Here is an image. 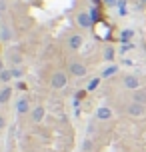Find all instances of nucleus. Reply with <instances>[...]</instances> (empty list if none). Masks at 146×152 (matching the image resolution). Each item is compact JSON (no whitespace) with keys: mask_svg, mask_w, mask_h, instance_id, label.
<instances>
[{"mask_svg":"<svg viewBox=\"0 0 146 152\" xmlns=\"http://www.w3.org/2000/svg\"><path fill=\"white\" fill-rule=\"evenodd\" d=\"M104 4H106V6H110V8H114V6H118V4H120V0H104Z\"/></svg>","mask_w":146,"mask_h":152,"instance_id":"22","label":"nucleus"},{"mask_svg":"<svg viewBox=\"0 0 146 152\" xmlns=\"http://www.w3.org/2000/svg\"><path fill=\"white\" fill-rule=\"evenodd\" d=\"M134 48H136V46H134V42H122V44H120V52L126 54V52H132Z\"/></svg>","mask_w":146,"mask_h":152,"instance_id":"19","label":"nucleus"},{"mask_svg":"<svg viewBox=\"0 0 146 152\" xmlns=\"http://www.w3.org/2000/svg\"><path fill=\"white\" fill-rule=\"evenodd\" d=\"M96 118H98V120H110V118H112V110L108 106H100L98 110H96Z\"/></svg>","mask_w":146,"mask_h":152,"instance_id":"14","label":"nucleus"},{"mask_svg":"<svg viewBox=\"0 0 146 152\" xmlns=\"http://www.w3.org/2000/svg\"><path fill=\"white\" fill-rule=\"evenodd\" d=\"M8 126V118H6V114L4 112H0V132Z\"/></svg>","mask_w":146,"mask_h":152,"instance_id":"21","label":"nucleus"},{"mask_svg":"<svg viewBox=\"0 0 146 152\" xmlns=\"http://www.w3.org/2000/svg\"><path fill=\"white\" fill-rule=\"evenodd\" d=\"M6 68V60H4V56H0V72Z\"/></svg>","mask_w":146,"mask_h":152,"instance_id":"24","label":"nucleus"},{"mask_svg":"<svg viewBox=\"0 0 146 152\" xmlns=\"http://www.w3.org/2000/svg\"><path fill=\"white\" fill-rule=\"evenodd\" d=\"M94 150V142L90 140V136L84 138V142H82V152H92Z\"/></svg>","mask_w":146,"mask_h":152,"instance_id":"18","label":"nucleus"},{"mask_svg":"<svg viewBox=\"0 0 146 152\" xmlns=\"http://www.w3.org/2000/svg\"><path fill=\"white\" fill-rule=\"evenodd\" d=\"M68 74L72 78H84L88 74V66L86 62H82L80 58H70L68 60Z\"/></svg>","mask_w":146,"mask_h":152,"instance_id":"2","label":"nucleus"},{"mask_svg":"<svg viewBox=\"0 0 146 152\" xmlns=\"http://www.w3.org/2000/svg\"><path fill=\"white\" fill-rule=\"evenodd\" d=\"M120 82H122L124 88H128V90H138V88H142V80H140V76L136 74H124L120 76Z\"/></svg>","mask_w":146,"mask_h":152,"instance_id":"5","label":"nucleus"},{"mask_svg":"<svg viewBox=\"0 0 146 152\" xmlns=\"http://www.w3.org/2000/svg\"><path fill=\"white\" fill-rule=\"evenodd\" d=\"M118 72H120V68H118L116 64H110V66H106V68H104L102 78H112V76H118Z\"/></svg>","mask_w":146,"mask_h":152,"instance_id":"15","label":"nucleus"},{"mask_svg":"<svg viewBox=\"0 0 146 152\" xmlns=\"http://www.w3.org/2000/svg\"><path fill=\"white\" fill-rule=\"evenodd\" d=\"M100 82H102V78H92L90 82H88V86H86V92H92V90H96L100 86Z\"/></svg>","mask_w":146,"mask_h":152,"instance_id":"17","label":"nucleus"},{"mask_svg":"<svg viewBox=\"0 0 146 152\" xmlns=\"http://www.w3.org/2000/svg\"><path fill=\"white\" fill-rule=\"evenodd\" d=\"M4 60H6V66H10V68L20 66V64H22V52H20L16 46H12V48H8V52H6V56H4Z\"/></svg>","mask_w":146,"mask_h":152,"instance_id":"3","label":"nucleus"},{"mask_svg":"<svg viewBox=\"0 0 146 152\" xmlns=\"http://www.w3.org/2000/svg\"><path fill=\"white\" fill-rule=\"evenodd\" d=\"M132 38H134V30H132V28H124V30L120 32V40H122V42H132Z\"/></svg>","mask_w":146,"mask_h":152,"instance_id":"16","label":"nucleus"},{"mask_svg":"<svg viewBox=\"0 0 146 152\" xmlns=\"http://www.w3.org/2000/svg\"><path fill=\"white\" fill-rule=\"evenodd\" d=\"M82 46H84V36H82L80 32H72V34L66 36V48H68V50L76 52V50H80Z\"/></svg>","mask_w":146,"mask_h":152,"instance_id":"4","label":"nucleus"},{"mask_svg":"<svg viewBox=\"0 0 146 152\" xmlns=\"http://www.w3.org/2000/svg\"><path fill=\"white\" fill-rule=\"evenodd\" d=\"M132 102H138V104H144L146 106V86L132 92Z\"/></svg>","mask_w":146,"mask_h":152,"instance_id":"12","label":"nucleus"},{"mask_svg":"<svg viewBox=\"0 0 146 152\" xmlns=\"http://www.w3.org/2000/svg\"><path fill=\"white\" fill-rule=\"evenodd\" d=\"M14 110H16V114L18 116H24V114H30L32 112V106H30V98L28 96H18L16 98V106H14Z\"/></svg>","mask_w":146,"mask_h":152,"instance_id":"7","label":"nucleus"},{"mask_svg":"<svg viewBox=\"0 0 146 152\" xmlns=\"http://www.w3.org/2000/svg\"><path fill=\"white\" fill-rule=\"evenodd\" d=\"M6 12V0H0V14Z\"/></svg>","mask_w":146,"mask_h":152,"instance_id":"23","label":"nucleus"},{"mask_svg":"<svg viewBox=\"0 0 146 152\" xmlns=\"http://www.w3.org/2000/svg\"><path fill=\"white\" fill-rule=\"evenodd\" d=\"M12 94H14V88L8 84V86H2L0 88V104H6L8 100L12 98Z\"/></svg>","mask_w":146,"mask_h":152,"instance_id":"11","label":"nucleus"},{"mask_svg":"<svg viewBox=\"0 0 146 152\" xmlns=\"http://www.w3.org/2000/svg\"><path fill=\"white\" fill-rule=\"evenodd\" d=\"M114 54H116V50H114V46H104V50H102V58H104V62H114Z\"/></svg>","mask_w":146,"mask_h":152,"instance_id":"13","label":"nucleus"},{"mask_svg":"<svg viewBox=\"0 0 146 152\" xmlns=\"http://www.w3.org/2000/svg\"><path fill=\"white\" fill-rule=\"evenodd\" d=\"M0 38H2V40H8V38H10V28H8V26H2V28H0Z\"/></svg>","mask_w":146,"mask_h":152,"instance_id":"20","label":"nucleus"},{"mask_svg":"<svg viewBox=\"0 0 146 152\" xmlns=\"http://www.w3.org/2000/svg\"><path fill=\"white\" fill-rule=\"evenodd\" d=\"M124 112L132 116V118H142L146 114V106L144 104H138V102H130V104H126L124 106Z\"/></svg>","mask_w":146,"mask_h":152,"instance_id":"8","label":"nucleus"},{"mask_svg":"<svg viewBox=\"0 0 146 152\" xmlns=\"http://www.w3.org/2000/svg\"><path fill=\"white\" fill-rule=\"evenodd\" d=\"M68 72H66V70H54L52 74H50V86H52L54 90H64V88H66V86H68Z\"/></svg>","mask_w":146,"mask_h":152,"instance_id":"1","label":"nucleus"},{"mask_svg":"<svg viewBox=\"0 0 146 152\" xmlns=\"http://www.w3.org/2000/svg\"><path fill=\"white\" fill-rule=\"evenodd\" d=\"M44 118H46V108L42 106V104H36L30 112V122L32 124H40Z\"/></svg>","mask_w":146,"mask_h":152,"instance_id":"9","label":"nucleus"},{"mask_svg":"<svg viewBox=\"0 0 146 152\" xmlns=\"http://www.w3.org/2000/svg\"><path fill=\"white\" fill-rule=\"evenodd\" d=\"M12 80H14V72H12L10 66H6V68L0 72V84H2V86H8Z\"/></svg>","mask_w":146,"mask_h":152,"instance_id":"10","label":"nucleus"},{"mask_svg":"<svg viewBox=\"0 0 146 152\" xmlns=\"http://www.w3.org/2000/svg\"><path fill=\"white\" fill-rule=\"evenodd\" d=\"M76 24H78V28L80 30H90L92 28V24H94V18L90 12H86V10H80L76 14Z\"/></svg>","mask_w":146,"mask_h":152,"instance_id":"6","label":"nucleus"}]
</instances>
